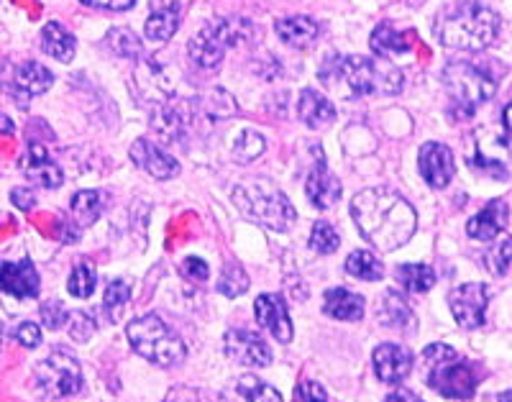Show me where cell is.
Masks as SVG:
<instances>
[{"mask_svg":"<svg viewBox=\"0 0 512 402\" xmlns=\"http://www.w3.org/2000/svg\"><path fill=\"white\" fill-rule=\"evenodd\" d=\"M67 321H70V336L75 341H88L95 333V323L85 313H72Z\"/></svg>","mask_w":512,"mask_h":402,"instance_id":"obj_40","label":"cell"},{"mask_svg":"<svg viewBox=\"0 0 512 402\" xmlns=\"http://www.w3.org/2000/svg\"><path fill=\"white\" fill-rule=\"evenodd\" d=\"M346 272H349L351 277H356V280L377 282L382 280L384 269L372 251H354V254H349V259H346Z\"/></svg>","mask_w":512,"mask_h":402,"instance_id":"obj_32","label":"cell"},{"mask_svg":"<svg viewBox=\"0 0 512 402\" xmlns=\"http://www.w3.org/2000/svg\"><path fill=\"white\" fill-rule=\"evenodd\" d=\"M323 85L349 98L397 95L402 72L387 57H328L320 67Z\"/></svg>","mask_w":512,"mask_h":402,"instance_id":"obj_2","label":"cell"},{"mask_svg":"<svg viewBox=\"0 0 512 402\" xmlns=\"http://www.w3.org/2000/svg\"><path fill=\"white\" fill-rule=\"evenodd\" d=\"M190 121L192 111L185 103H180V100H162V103H157V108L152 113V129L167 141L182 139Z\"/></svg>","mask_w":512,"mask_h":402,"instance_id":"obj_19","label":"cell"},{"mask_svg":"<svg viewBox=\"0 0 512 402\" xmlns=\"http://www.w3.org/2000/svg\"><path fill=\"white\" fill-rule=\"evenodd\" d=\"M384 402H423V400H420V397L415 395V392L402 390V387H400V390L392 392V395L387 397V400H384Z\"/></svg>","mask_w":512,"mask_h":402,"instance_id":"obj_47","label":"cell"},{"mask_svg":"<svg viewBox=\"0 0 512 402\" xmlns=\"http://www.w3.org/2000/svg\"><path fill=\"white\" fill-rule=\"evenodd\" d=\"M274 31L280 34L287 47L292 49H308L318 39V24L310 16H287L274 24Z\"/></svg>","mask_w":512,"mask_h":402,"instance_id":"obj_23","label":"cell"},{"mask_svg":"<svg viewBox=\"0 0 512 402\" xmlns=\"http://www.w3.org/2000/svg\"><path fill=\"white\" fill-rule=\"evenodd\" d=\"M218 290H221L226 298L244 295V292L249 290V277H246V272L239 267V264H228V267L223 269V277H221V282H218Z\"/></svg>","mask_w":512,"mask_h":402,"instance_id":"obj_37","label":"cell"},{"mask_svg":"<svg viewBox=\"0 0 512 402\" xmlns=\"http://www.w3.org/2000/svg\"><path fill=\"white\" fill-rule=\"evenodd\" d=\"M420 175L423 180L428 182L431 187H446L448 182L454 180L456 164H454V154L448 149L446 144H438V141H428L420 149Z\"/></svg>","mask_w":512,"mask_h":402,"instance_id":"obj_14","label":"cell"},{"mask_svg":"<svg viewBox=\"0 0 512 402\" xmlns=\"http://www.w3.org/2000/svg\"><path fill=\"white\" fill-rule=\"evenodd\" d=\"M39 39H41V49H44L49 57L59 59V62H72V57H75V49H77L75 36L64 29L62 24H57V21L44 26Z\"/></svg>","mask_w":512,"mask_h":402,"instance_id":"obj_28","label":"cell"},{"mask_svg":"<svg viewBox=\"0 0 512 402\" xmlns=\"http://www.w3.org/2000/svg\"><path fill=\"white\" fill-rule=\"evenodd\" d=\"M489 262H492V272L500 274V277H502V274L510 272V241H502V244L495 249V254H492V259H489Z\"/></svg>","mask_w":512,"mask_h":402,"instance_id":"obj_43","label":"cell"},{"mask_svg":"<svg viewBox=\"0 0 512 402\" xmlns=\"http://www.w3.org/2000/svg\"><path fill=\"white\" fill-rule=\"evenodd\" d=\"M295 402H328L326 390L318 385V382H300L295 387Z\"/></svg>","mask_w":512,"mask_h":402,"instance_id":"obj_41","label":"cell"},{"mask_svg":"<svg viewBox=\"0 0 512 402\" xmlns=\"http://www.w3.org/2000/svg\"><path fill=\"white\" fill-rule=\"evenodd\" d=\"M423 372L425 382L451 400H469L477 392L479 374L474 364L446 344H431L423 351Z\"/></svg>","mask_w":512,"mask_h":402,"instance_id":"obj_4","label":"cell"},{"mask_svg":"<svg viewBox=\"0 0 512 402\" xmlns=\"http://www.w3.org/2000/svg\"><path fill=\"white\" fill-rule=\"evenodd\" d=\"M108 44H111V49L118 54V57L136 59L141 54L139 36H136L131 29H123V26L121 29H113L111 34H108Z\"/></svg>","mask_w":512,"mask_h":402,"instance_id":"obj_36","label":"cell"},{"mask_svg":"<svg viewBox=\"0 0 512 402\" xmlns=\"http://www.w3.org/2000/svg\"><path fill=\"white\" fill-rule=\"evenodd\" d=\"M395 280L400 282V287L410 295H423V292L431 290L436 285V272H433L428 264H400L395 269Z\"/></svg>","mask_w":512,"mask_h":402,"instance_id":"obj_29","label":"cell"},{"mask_svg":"<svg viewBox=\"0 0 512 402\" xmlns=\"http://www.w3.org/2000/svg\"><path fill=\"white\" fill-rule=\"evenodd\" d=\"M226 354L244 367H269L272 362V349L267 341L244 328H233L226 333Z\"/></svg>","mask_w":512,"mask_h":402,"instance_id":"obj_12","label":"cell"},{"mask_svg":"<svg viewBox=\"0 0 512 402\" xmlns=\"http://www.w3.org/2000/svg\"><path fill=\"white\" fill-rule=\"evenodd\" d=\"M85 6L100 8V11H128L136 0H82Z\"/></svg>","mask_w":512,"mask_h":402,"instance_id":"obj_45","label":"cell"},{"mask_svg":"<svg viewBox=\"0 0 512 402\" xmlns=\"http://www.w3.org/2000/svg\"><path fill=\"white\" fill-rule=\"evenodd\" d=\"M128 154H131L136 167L144 169L146 175H152L154 180H172V177L180 175V164L175 162V157H169L162 146L152 144V141H134Z\"/></svg>","mask_w":512,"mask_h":402,"instance_id":"obj_15","label":"cell"},{"mask_svg":"<svg viewBox=\"0 0 512 402\" xmlns=\"http://www.w3.org/2000/svg\"><path fill=\"white\" fill-rule=\"evenodd\" d=\"M233 203L251 221L262 223L272 231H287L295 223L297 213L287 195L269 180H254L233 190Z\"/></svg>","mask_w":512,"mask_h":402,"instance_id":"obj_7","label":"cell"},{"mask_svg":"<svg viewBox=\"0 0 512 402\" xmlns=\"http://www.w3.org/2000/svg\"><path fill=\"white\" fill-rule=\"evenodd\" d=\"M182 274H185L187 280H198V282H205L208 280V264L203 262V259H195V257H190V259H185V262H182Z\"/></svg>","mask_w":512,"mask_h":402,"instance_id":"obj_44","label":"cell"},{"mask_svg":"<svg viewBox=\"0 0 512 402\" xmlns=\"http://www.w3.org/2000/svg\"><path fill=\"white\" fill-rule=\"evenodd\" d=\"M16 338L21 341V346H26V349H36V346L41 344V328L36 326V323L24 321L16 328Z\"/></svg>","mask_w":512,"mask_h":402,"instance_id":"obj_42","label":"cell"},{"mask_svg":"<svg viewBox=\"0 0 512 402\" xmlns=\"http://www.w3.org/2000/svg\"><path fill=\"white\" fill-rule=\"evenodd\" d=\"M264 136L256 134V131H244V134L236 139V144H233V157L239 159L241 164H249L254 162L256 157H262L264 154Z\"/></svg>","mask_w":512,"mask_h":402,"instance_id":"obj_35","label":"cell"},{"mask_svg":"<svg viewBox=\"0 0 512 402\" xmlns=\"http://www.w3.org/2000/svg\"><path fill=\"white\" fill-rule=\"evenodd\" d=\"M100 213H103V193H98V190H80L72 198V216L80 228L93 226Z\"/></svg>","mask_w":512,"mask_h":402,"instance_id":"obj_31","label":"cell"},{"mask_svg":"<svg viewBox=\"0 0 512 402\" xmlns=\"http://www.w3.org/2000/svg\"><path fill=\"white\" fill-rule=\"evenodd\" d=\"M21 169H24L26 180L39 187H47V190L59 187L64 180L59 164L49 157L47 146L39 144V141H29V152L21 159Z\"/></svg>","mask_w":512,"mask_h":402,"instance_id":"obj_16","label":"cell"},{"mask_svg":"<svg viewBox=\"0 0 512 402\" xmlns=\"http://www.w3.org/2000/svg\"><path fill=\"white\" fill-rule=\"evenodd\" d=\"M11 198L21 210H31L36 205L34 193H31V190H24V187H16V190L11 193Z\"/></svg>","mask_w":512,"mask_h":402,"instance_id":"obj_46","label":"cell"},{"mask_svg":"<svg viewBox=\"0 0 512 402\" xmlns=\"http://www.w3.org/2000/svg\"><path fill=\"white\" fill-rule=\"evenodd\" d=\"M374 372L382 382L387 385H397L402 379L408 377L410 369H413V354H410L408 346L400 344H382L374 349Z\"/></svg>","mask_w":512,"mask_h":402,"instance_id":"obj_17","label":"cell"},{"mask_svg":"<svg viewBox=\"0 0 512 402\" xmlns=\"http://www.w3.org/2000/svg\"><path fill=\"white\" fill-rule=\"evenodd\" d=\"M500 29L502 18L477 0H461L443 8L433 24L436 39L443 47L461 49V52H482L492 47L500 36Z\"/></svg>","mask_w":512,"mask_h":402,"instance_id":"obj_3","label":"cell"},{"mask_svg":"<svg viewBox=\"0 0 512 402\" xmlns=\"http://www.w3.org/2000/svg\"><path fill=\"white\" fill-rule=\"evenodd\" d=\"M54 75L41 62H6L0 67V88L11 95L18 105H26L36 95L47 93L52 88Z\"/></svg>","mask_w":512,"mask_h":402,"instance_id":"obj_10","label":"cell"},{"mask_svg":"<svg viewBox=\"0 0 512 402\" xmlns=\"http://www.w3.org/2000/svg\"><path fill=\"white\" fill-rule=\"evenodd\" d=\"M128 298H131V287L126 285V280H113L111 285H108V290H105V300H103V308L105 313H108V318L111 321H118L123 313V308H126Z\"/></svg>","mask_w":512,"mask_h":402,"instance_id":"obj_34","label":"cell"},{"mask_svg":"<svg viewBox=\"0 0 512 402\" xmlns=\"http://www.w3.org/2000/svg\"><path fill=\"white\" fill-rule=\"evenodd\" d=\"M254 39V26L246 18H218L205 24L187 44L190 59L200 70H218L228 49H239Z\"/></svg>","mask_w":512,"mask_h":402,"instance_id":"obj_6","label":"cell"},{"mask_svg":"<svg viewBox=\"0 0 512 402\" xmlns=\"http://www.w3.org/2000/svg\"><path fill=\"white\" fill-rule=\"evenodd\" d=\"M341 239H338L336 228L326 221H318L313 226V234H310V246H313L318 254H333L338 249Z\"/></svg>","mask_w":512,"mask_h":402,"instance_id":"obj_38","label":"cell"},{"mask_svg":"<svg viewBox=\"0 0 512 402\" xmlns=\"http://www.w3.org/2000/svg\"><path fill=\"white\" fill-rule=\"evenodd\" d=\"M36 387L52 400H64L80 392L82 369L75 356L67 351H52L47 359H41L34 369Z\"/></svg>","mask_w":512,"mask_h":402,"instance_id":"obj_9","label":"cell"},{"mask_svg":"<svg viewBox=\"0 0 512 402\" xmlns=\"http://www.w3.org/2000/svg\"><path fill=\"white\" fill-rule=\"evenodd\" d=\"M379 321L387 328H395V331L413 333L415 313L397 292H384V300L379 305Z\"/></svg>","mask_w":512,"mask_h":402,"instance_id":"obj_27","label":"cell"},{"mask_svg":"<svg viewBox=\"0 0 512 402\" xmlns=\"http://www.w3.org/2000/svg\"><path fill=\"white\" fill-rule=\"evenodd\" d=\"M305 193H308V200L318 210H328L338 203L341 198V182L328 172L326 162L320 159L313 167V172L308 175V182H305Z\"/></svg>","mask_w":512,"mask_h":402,"instance_id":"obj_20","label":"cell"},{"mask_svg":"<svg viewBox=\"0 0 512 402\" xmlns=\"http://www.w3.org/2000/svg\"><path fill=\"white\" fill-rule=\"evenodd\" d=\"M223 402H282V395L274 387H269L262 379L251 377V374H244L236 382L223 390L221 395Z\"/></svg>","mask_w":512,"mask_h":402,"instance_id":"obj_22","label":"cell"},{"mask_svg":"<svg viewBox=\"0 0 512 402\" xmlns=\"http://www.w3.org/2000/svg\"><path fill=\"white\" fill-rule=\"evenodd\" d=\"M95 285H98V274H95V267L90 262H80L75 269H72L70 280H67V290L75 298H90L95 292Z\"/></svg>","mask_w":512,"mask_h":402,"instance_id":"obj_33","label":"cell"},{"mask_svg":"<svg viewBox=\"0 0 512 402\" xmlns=\"http://www.w3.org/2000/svg\"><path fill=\"white\" fill-rule=\"evenodd\" d=\"M0 292L18 300L39 295V272L31 262H0Z\"/></svg>","mask_w":512,"mask_h":402,"instance_id":"obj_18","label":"cell"},{"mask_svg":"<svg viewBox=\"0 0 512 402\" xmlns=\"http://www.w3.org/2000/svg\"><path fill=\"white\" fill-rule=\"evenodd\" d=\"M180 29V6L175 0L162 3L157 0V6L152 3V16L146 18V36L152 41H169Z\"/></svg>","mask_w":512,"mask_h":402,"instance_id":"obj_25","label":"cell"},{"mask_svg":"<svg viewBox=\"0 0 512 402\" xmlns=\"http://www.w3.org/2000/svg\"><path fill=\"white\" fill-rule=\"evenodd\" d=\"M126 333L136 354L144 356L146 362L157 364V367H177L185 362V341L159 315H141L128 326Z\"/></svg>","mask_w":512,"mask_h":402,"instance_id":"obj_8","label":"cell"},{"mask_svg":"<svg viewBox=\"0 0 512 402\" xmlns=\"http://www.w3.org/2000/svg\"><path fill=\"white\" fill-rule=\"evenodd\" d=\"M413 34H402V31L392 29L390 24H379L377 29L372 31V49L379 57H387V54H405L410 52L413 41H410Z\"/></svg>","mask_w":512,"mask_h":402,"instance_id":"obj_30","label":"cell"},{"mask_svg":"<svg viewBox=\"0 0 512 402\" xmlns=\"http://www.w3.org/2000/svg\"><path fill=\"white\" fill-rule=\"evenodd\" d=\"M359 234L379 251H395L410 241L418 226L413 205L387 187H369L351 200Z\"/></svg>","mask_w":512,"mask_h":402,"instance_id":"obj_1","label":"cell"},{"mask_svg":"<svg viewBox=\"0 0 512 402\" xmlns=\"http://www.w3.org/2000/svg\"><path fill=\"white\" fill-rule=\"evenodd\" d=\"M67 318H70V313L64 310V305L59 303V300H52V303L41 305V321H44V326H47L49 331H57V328H62L64 323H67Z\"/></svg>","mask_w":512,"mask_h":402,"instance_id":"obj_39","label":"cell"},{"mask_svg":"<svg viewBox=\"0 0 512 402\" xmlns=\"http://www.w3.org/2000/svg\"><path fill=\"white\" fill-rule=\"evenodd\" d=\"M487 303H489L487 287L477 285V282H466V285L454 287L451 295H448V305H451V313H454L456 323L469 328V331L484 326Z\"/></svg>","mask_w":512,"mask_h":402,"instance_id":"obj_11","label":"cell"},{"mask_svg":"<svg viewBox=\"0 0 512 402\" xmlns=\"http://www.w3.org/2000/svg\"><path fill=\"white\" fill-rule=\"evenodd\" d=\"M507 228V203L505 200H492L482 213L466 223V234L477 241H495Z\"/></svg>","mask_w":512,"mask_h":402,"instance_id":"obj_21","label":"cell"},{"mask_svg":"<svg viewBox=\"0 0 512 402\" xmlns=\"http://www.w3.org/2000/svg\"><path fill=\"white\" fill-rule=\"evenodd\" d=\"M297 113L305 121V126L310 129H326L336 121V105L328 98H323L315 90H303L300 100H297Z\"/></svg>","mask_w":512,"mask_h":402,"instance_id":"obj_24","label":"cell"},{"mask_svg":"<svg viewBox=\"0 0 512 402\" xmlns=\"http://www.w3.org/2000/svg\"><path fill=\"white\" fill-rule=\"evenodd\" d=\"M443 88L448 93V111L456 121L472 118L482 103L497 90V80L472 62H451L443 70Z\"/></svg>","mask_w":512,"mask_h":402,"instance_id":"obj_5","label":"cell"},{"mask_svg":"<svg viewBox=\"0 0 512 402\" xmlns=\"http://www.w3.org/2000/svg\"><path fill=\"white\" fill-rule=\"evenodd\" d=\"M256 323L264 328V331L272 333L280 344H290L292 341V321L290 313H287V305L280 295L267 292V295H259L254 305Z\"/></svg>","mask_w":512,"mask_h":402,"instance_id":"obj_13","label":"cell"},{"mask_svg":"<svg viewBox=\"0 0 512 402\" xmlns=\"http://www.w3.org/2000/svg\"><path fill=\"white\" fill-rule=\"evenodd\" d=\"M323 310L336 321H361L364 318V298L356 292L344 290V287H336V290L326 292Z\"/></svg>","mask_w":512,"mask_h":402,"instance_id":"obj_26","label":"cell"}]
</instances>
